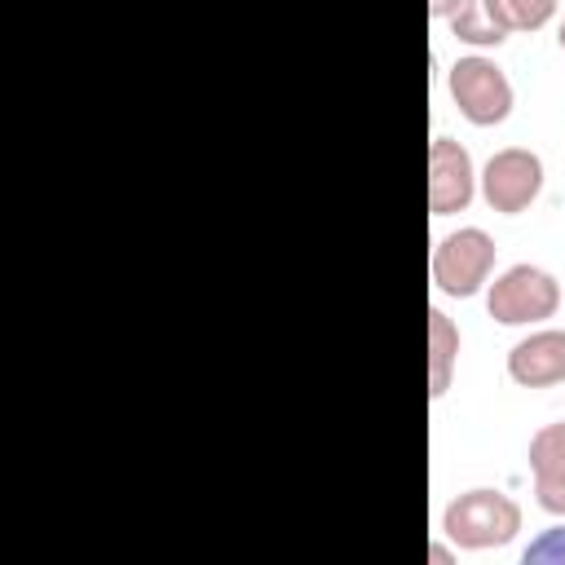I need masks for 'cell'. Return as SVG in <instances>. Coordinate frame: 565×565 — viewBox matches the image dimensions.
I'll return each instance as SVG.
<instances>
[{"label": "cell", "instance_id": "cell-1", "mask_svg": "<svg viewBox=\"0 0 565 565\" xmlns=\"http://www.w3.org/2000/svg\"><path fill=\"white\" fill-rule=\"evenodd\" d=\"M441 534L459 552H486V547H508L521 534V503L503 490L472 486L455 494L441 512Z\"/></svg>", "mask_w": 565, "mask_h": 565}, {"label": "cell", "instance_id": "cell-2", "mask_svg": "<svg viewBox=\"0 0 565 565\" xmlns=\"http://www.w3.org/2000/svg\"><path fill=\"white\" fill-rule=\"evenodd\" d=\"M486 309L503 327H534L561 309V282L543 265H508L494 282H486Z\"/></svg>", "mask_w": 565, "mask_h": 565}, {"label": "cell", "instance_id": "cell-3", "mask_svg": "<svg viewBox=\"0 0 565 565\" xmlns=\"http://www.w3.org/2000/svg\"><path fill=\"white\" fill-rule=\"evenodd\" d=\"M446 88H450V102L459 106V115H463L468 124H477V128L503 124V119L512 115V102H516L508 71H503L494 57H486V53L459 57V62L446 71Z\"/></svg>", "mask_w": 565, "mask_h": 565}, {"label": "cell", "instance_id": "cell-4", "mask_svg": "<svg viewBox=\"0 0 565 565\" xmlns=\"http://www.w3.org/2000/svg\"><path fill=\"white\" fill-rule=\"evenodd\" d=\"M494 238L481 230V225H459L455 234H446L437 247H433V287L441 296H455V300H468L477 296L490 274H494Z\"/></svg>", "mask_w": 565, "mask_h": 565}, {"label": "cell", "instance_id": "cell-5", "mask_svg": "<svg viewBox=\"0 0 565 565\" xmlns=\"http://www.w3.org/2000/svg\"><path fill=\"white\" fill-rule=\"evenodd\" d=\"M477 185L494 212L516 216L543 194V159L525 146H503L486 159V168L477 172Z\"/></svg>", "mask_w": 565, "mask_h": 565}, {"label": "cell", "instance_id": "cell-6", "mask_svg": "<svg viewBox=\"0 0 565 565\" xmlns=\"http://www.w3.org/2000/svg\"><path fill=\"white\" fill-rule=\"evenodd\" d=\"M472 194H477L472 154L455 137H433L428 141V212L455 216L472 203Z\"/></svg>", "mask_w": 565, "mask_h": 565}, {"label": "cell", "instance_id": "cell-7", "mask_svg": "<svg viewBox=\"0 0 565 565\" xmlns=\"http://www.w3.org/2000/svg\"><path fill=\"white\" fill-rule=\"evenodd\" d=\"M508 380L521 388H552L565 380V331L539 327L508 349Z\"/></svg>", "mask_w": 565, "mask_h": 565}, {"label": "cell", "instance_id": "cell-8", "mask_svg": "<svg viewBox=\"0 0 565 565\" xmlns=\"http://www.w3.org/2000/svg\"><path fill=\"white\" fill-rule=\"evenodd\" d=\"M530 477H534V499L547 516H565V419L543 424L530 437Z\"/></svg>", "mask_w": 565, "mask_h": 565}, {"label": "cell", "instance_id": "cell-9", "mask_svg": "<svg viewBox=\"0 0 565 565\" xmlns=\"http://www.w3.org/2000/svg\"><path fill=\"white\" fill-rule=\"evenodd\" d=\"M446 26L459 44H472V49H499L512 35L494 0H455Z\"/></svg>", "mask_w": 565, "mask_h": 565}, {"label": "cell", "instance_id": "cell-10", "mask_svg": "<svg viewBox=\"0 0 565 565\" xmlns=\"http://www.w3.org/2000/svg\"><path fill=\"white\" fill-rule=\"evenodd\" d=\"M459 362V327L446 309H428V397H446L450 375Z\"/></svg>", "mask_w": 565, "mask_h": 565}, {"label": "cell", "instance_id": "cell-11", "mask_svg": "<svg viewBox=\"0 0 565 565\" xmlns=\"http://www.w3.org/2000/svg\"><path fill=\"white\" fill-rule=\"evenodd\" d=\"M494 4H499V13H503L508 31H539V26H547L552 13H556V0H494Z\"/></svg>", "mask_w": 565, "mask_h": 565}, {"label": "cell", "instance_id": "cell-12", "mask_svg": "<svg viewBox=\"0 0 565 565\" xmlns=\"http://www.w3.org/2000/svg\"><path fill=\"white\" fill-rule=\"evenodd\" d=\"M521 561H525V565H565V525L543 530V534L525 547Z\"/></svg>", "mask_w": 565, "mask_h": 565}, {"label": "cell", "instance_id": "cell-13", "mask_svg": "<svg viewBox=\"0 0 565 565\" xmlns=\"http://www.w3.org/2000/svg\"><path fill=\"white\" fill-rule=\"evenodd\" d=\"M450 9H455V0H428V13H433L437 22H446V18H450Z\"/></svg>", "mask_w": 565, "mask_h": 565}, {"label": "cell", "instance_id": "cell-14", "mask_svg": "<svg viewBox=\"0 0 565 565\" xmlns=\"http://www.w3.org/2000/svg\"><path fill=\"white\" fill-rule=\"evenodd\" d=\"M428 561H433V565H450L455 556H450V547H441V543H433V547H428Z\"/></svg>", "mask_w": 565, "mask_h": 565}, {"label": "cell", "instance_id": "cell-15", "mask_svg": "<svg viewBox=\"0 0 565 565\" xmlns=\"http://www.w3.org/2000/svg\"><path fill=\"white\" fill-rule=\"evenodd\" d=\"M556 40H561V49H565V22H561V35H556Z\"/></svg>", "mask_w": 565, "mask_h": 565}]
</instances>
